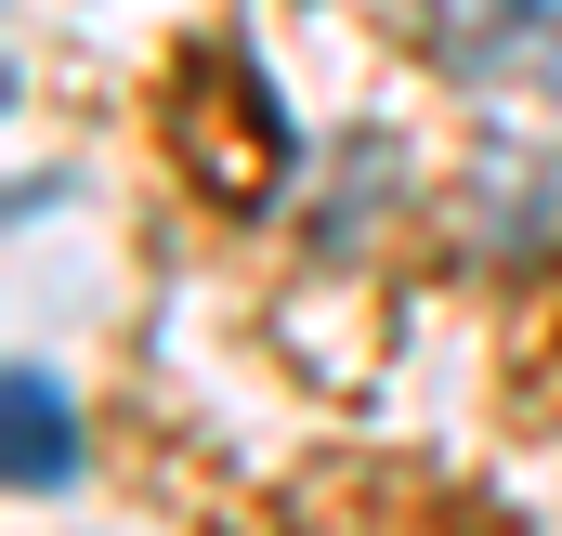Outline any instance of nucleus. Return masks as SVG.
Wrapping results in <instances>:
<instances>
[{
  "label": "nucleus",
  "instance_id": "f257e3e1",
  "mask_svg": "<svg viewBox=\"0 0 562 536\" xmlns=\"http://www.w3.org/2000/svg\"><path fill=\"white\" fill-rule=\"evenodd\" d=\"M170 144L196 157V183L223 197V210H249V197H276L288 183V119L262 79H236V53H196L183 66V92H170Z\"/></svg>",
  "mask_w": 562,
  "mask_h": 536
},
{
  "label": "nucleus",
  "instance_id": "f03ea898",
  "mask_svg": "<svg viewBox=\"0 0 562 536\" xmlns=\"http://www.w3.org/2000/svg\"><path fill=\"white\" fill-rule=\"evenodd\" d=\"M393 26L445 79H537V92H562V0H393Z\"/></svg>",
  "mask_w": 562,
  "mask_h": 536
},
{
  "label": "nucleus",
  "instance_id": "7ed1b4c3",
  "mask_svg": "<svg viewBox=\"0 0 562 536\" xmlns=\"http://www.w3.org/2000/svg\"><path fill=\"white\" fill-rule=\"evenodd\" d=\"M0 458H13L26 498H53V484L79 471V418L53 393V367H13V380H0Z\"/></svg>",
  "mask_w": 562,
  "mask_h": 536
}]
</instances>
